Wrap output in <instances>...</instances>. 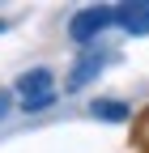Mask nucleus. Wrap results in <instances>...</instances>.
<instances>
[{
  "label": "nucleus",
  "instance_id": "2",
  "mask_svg": "<svg viewBox=\"0 0 149 153\" xmlns=\"http://www.w3.org/2000/svg\"><path fill=\"white\" fill-rule=\"evenodd\" d=\"M107 26H115V4H94V9H81V13L68 22V38H72V43H89V38H98Z\"/></svg>",
  "mask_w": 149,
  "mask_h": 153
},
{
  "label": "nucleus",
  "instance_id": "4",
  "mask_svg": "<svg viewBox=\"0 0 149 153\" xmlns=\"http://www.w3.org/2000/svg\"><path fill=\"white\" fill-rule=\"evenodd\" d=\"M98 72H102V55H85V60L72 68V76H68V89H81L85 81H94Z\"/></svg>",
  "mask_w": 149,
  "mask_h": 153
},
{
  "label": "nucleus",
  "instance_id": "8",
  "mask_svg": "<svg viewBox=\"0 0 149 153\" xmlns=\"http://www.w3.org/2000/svg\"><path fill=\"white\" fill-rule=\"evenodd\" d=\"M0 30H4V22H0Z\"/></svg>",
  "mask_w": 149,
  "mask_h": 153
},
{
  "label": "nucleus",
  "instance_id": "5",
  "mask_svg": "<svg viewBox=\"0 0 149 153\" xmlns=\"http://www.w3.org/2000/svg\"><path fill=\"white\" fill-rule=\"evenodd\" d=\"M89 111H94L98 119H111V123H124L128 115H132V111H128V102H94Z\"/></svg>",
  "mask_w": 149,
  "mask_h": 153
},
{
  "label": "nucleus",
  "instance_id": "6",
  "mask_svg": "<svg viewBox=\"0 0 149 153\" xmlns=\"http://www.w3.org/2000/svg\"><path fill=\"white\" fill-rule=\"evenodd\" d=\"M4 111H9V94H0V119H4Z\"/></svg>",
  "mask_w": 149,
  "mask_h": 153
},
{
  "label": "nucleus",
  "instance_id": "7",
  "mask_svg": "<svg viewBox=\"0 0 149 153\" xmlns=\"http://www.w3.org/2000/svg\"><path fill=\"white\" fill-rule=\"evenodd\" d=\"M145 149H149V128H145Z\"/></svg>",
  "mask_w": 149,
  "mask_h": 153
},
{
  "label": "nucleus",
  "instance_id": "1",
  "mask_svg": "<svg viewBox=\"0 0 149 153\" xmlns=\"http://www.w3.org/2000/svg\"><path fill=\"white\" fill-rule=\"evenodd\" d=\"M17 94H22V106L26 111H43L55 102V76L51 68H30L17 76Z\"/></svg>",
  "mask_w": 149,
  "mask_h": 153
},
{
  "label": "nucleus",
  "instance_id": "3",
  "mask_svg": "<svg viewBox=\"0 0 149 153\" xmlns=\"http://www.w3.org/2000/svg\"><path fill=\"white\" fill-rule=\"evenodd\" d=\"M115 26L145 38L149 34V0H128V4H115Z\"/></svg>",
  "mask_w": 149,
  "mask_h": 153
}]
</instances>
